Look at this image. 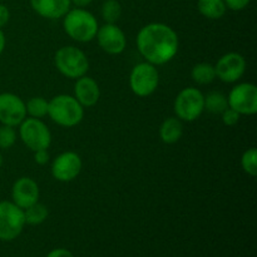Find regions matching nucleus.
I'll return each instance as SVG.
<instances>
[{"label": "nucleus", "instance_id": "f257e3e1", "mask_svg": "<svg viewBox=\"0 0 257 257\" xmlns=\"http://www.w3.org/2000/svg\"><path fill=\"white\" fill-rule=\"evenodd\" d=\"M138 52L148 63L162 65L175 58L178 52V35L163 23H151L138 32Z\"/></svg>", "mask_w": 257, "mask_h": 257}, {"label": "nucleus", "instance_id": "f03ea898", "mask_svg": "<svg viewBox=\"0 0 257 257\" xmlns=\"http://www.w3.org/2000/svg\"><path fill=\"white\" fill-rule=\"evenodd\" d=\"M63 28L69 38L78 43L92 42L98 32L97 18L83 8L70 9L63 17Z\"/></svg>", "mask_w": 257, "mask_h": 257}, {"label": "nucleus", "instance_id": "7ed1b4c3", "mask_svg": "<svg viewBox=\"0 0 257 257\" xmlns=\"http://www.w3.org/2000/svg\"><path fill=\"white\" fill-rule=\"evenodd\" d=\"M48 115L58 125L72 128L83 120L84 108L73 95L59 94L49 100Z\"/></svg>", "mask_w": 257, "mask_h": 257}, {"label": "nucleus", "instance_id": "20e7f679", "mask_svg": "<svg viewBox=\"0 0 257 257\" xmlns=\"http://www.w3.org/2000/svg\"><path fill=\"white\" fill-rule=\"evenodd\" d=\"M57 69L69 79H78L87 74L89 60L82 49L73 45L62 47L57 50L54 57Z\"/></svg>", "mask_w": 257, "mask_h": 257}, {"label": "nucleus", "instance_id": "39448f33", "mask_svg": "<svg viewBox=\"0 0 257 257\" xmlns=\"http://www.w3.org/2000/svg\"><path fill=\"white\" fill-rule=\"evenodd\" d=\"M173 108L178 119L193 122L205 110V95L197 88H185L176 97Z\"/></svg>", "mask_w": 257, "mask_h": 257}, {"label": "nucleus", "instance_id": "423d86ee", "mask_svg": "<svg viewBox=\"0 0 257 257\" xmlns=\"http://www.w3.org/2000/svg\"><path fill=\"white\" fill-rule=\"evenodd\" d=\"M19 136L23 143L33 152L48 150L52 143V133L49 128L38 118H25L19 124Z\"/></svg>", "mask_w": 257, "mask_h": 257}, {"label": "nucleus", "instance_id": "0eeeda50", "mask_svg": "<svg viewBox=\"0 0 257 257\" xmlns=\"http://www.w3.org/2000/svg\"><path fill=\"white\" fill-rule=\"evenodd\" d=\"M25 226L24 210L13 201L0 202V240L13 241L22 233Z\"/></svg>", "mask_w": 257, "mask_h": 257}, {"label": "nucleus", "instance_id": "6e6552de", "mask_svg": "<svg viewBox=\"0 0 257 257\" xmlns=\"http://www.w3.org/2000/svg\"><path fill=\"white\" fill-rule=\"evenodd\" d=\"M158 84H160V73L156 65L145 62L133 67L130 75V85L136 95L148 97L156 92Z\"/></svg>", "mask_w": 257, "mask_h": 257}, {"label": "nucleus", "instance_id": "1a4fd4ad", "mask_svg": "<svg viewBox=\"0 0 257 257\" xmlns=\"http://www.w3.org/2000/svg\"><path fill=\"white\" fill-rule=\"evenodd\" d=\"M228 107L238 114L252 115L257 112V88L252 83H240L231 89Z\"/></svg>", "mask_w": 257, "mask_h": 257}, {"label": "nucleus", "instance_id": "9d476101", "mask_svg": "<svg viewBox=\"0 0 257 257\" xmlns=\"http://www.w3.org/2000/svg\"><path fill=\"white\" fill-rule=\"evenodd\" d=\"M216 78L223 83H235L246 72V60L240 53L231 52L223 54L215 65Z\"/></svg>", "mask_w": 257, "mask_h": 257}, {"label": "nucleus", "instance_id": "9b49d317", "mask_svg": "<svg viewBox=\"0 0 257 257\" xmlns=\"http://www.w3.org/2000/svg\"><path fill=\"white\" fill-rule=\"evenodd\" d=\"M82 158L72 151L60 153L52 163V176L59 182L75 180L82 171Z\"/></svg>", "mask_w": 257, "mask_h": 257}, {"label": "nucleus", "instance_id": "f8f14e48", "mask_svg": "<svg viewBox=\"0 0 257 257\" xmlns=\"http://www.w3.org/2000/svg\"><path fill=\"white\" fill-rule=\"evenodd\" d=\"M27 117V108L19 95L14 93L0 94V123L17 127Z\"/></svg>", "mask_w": 257, "mask_h": 257}, {"label": "nucleus", "instance_id": "ddd939ff", "mask_svg": "<svg viewBox=\"0 0 257 257\" xmlns=\"http://www.w3.org/2000/svg\"><path fill=\"white\" fill-rule=\"evenodd\" d=\"M95 38H97L99 47L108 54H120L124 52L125 47H127V38H125L124 33L115 24L105 23L103 27L98 28Z\"/></svg>", "mask_w": 257, "mask_h": 257}, {"label": "nucleus", "instance_id": "4468645a", "mask_svg": "<svg viewBox=\"0 0 257 257\" xmlns=\"http://www.w3.org/2000/svg\"><path fill=\"white\" fill-rule=\"evenodd\" d=\"M39 186L30 177L18 178L13 185L12 200L22 210L37 203L39 201Z\"/></svg>", "mask_w": 257, "mask_h": 257}, {"label": "nucleus", "instance_id": "2eb2a0df", "mask_svg": "<svg viewBox=\"0 0 257 257\" xmlns=\"http://www.w3.org/2000/svg\"><path fill=\"white\" fill-rule=\"evenodd\" d=\"M99 85L93 78L87 77V75L78 78L74 85V98L82 104L83 108L95 105L99 100Z\"/></svg>", "mask_w": 257, "mask_h": 257}, {"label": "nucleus", "instance_id": "dca6fc26", "mask_svg": "<svg viewBox=\"0 0 257 257\" xmlns=\"http://www.w3.org/2000/svg\"><path fill=\"white\" fill-rule=\"evenodd\" d=\"M33 10L45 19H59L70 10V0H30Z\"/></svg>", "mask_w": 257, "mask_h": 257}, {"label": "nucleus", "instance_id": "f3484780", "mask_svg": "<svg viewBox=\"0 0 257 257\" xmlns=\"http://www.w3.org/2000/svg\"><path fill=\"white\" fill-rule=\"evenodd\" d=\"M183 135V125L177 117H170L162 122L160 127V137L166 145H173L181 140Z\"/></svg>", "mask_w": 257, "mask_h": 257}, {"label": "nucleus", "instance_id": "a211bd4d", "mask_svg": "<svg viewBox=\"0 0 257 257\" xmlns=\"http://www.w3.org/2000/svg\"><path fill=\"white\" fill-rule=\"evenodd\" d=\"M197 9L201 15L211 20L221 19L227 12L223 0H198Z\"/></svg>", "mask_w": 257, "mask_h": 257}, {"label": "nucleus", "instance_id": "6ab92c4d", "mask_svg": "<svg viewBox=\"0 0 257 257\" xmlns=\"http://www.w3.org/2000/svg\"><path fill=\"white\" fill-rule=\"evenodd\" d=\"M191 77H192L193 82H196L197 84H210L216 79L215 65L210 64V63H198L191 70Z\"/></svg>", "mask_w": 257, "mask_h": 257}, {"label": "nucleus", "instance_id": "aec40b11", "mask_svg": "<svg viewBox=\"0 0 257 257\" xmlns=\"http://www.w3.org/2000/svg\"><path fill=\"white\" fill-rule=\"evenodd\" d=\"M228 108L227 97L223 93L213 90L205 95V109L212 114H221Z\"/></svg>", "mask_w": 257, "mask_h": 257}, {"label": "nucleus", "instance_id": "412c9836", "mask_svg": "<svg viewBox=\"0 0 257 257\" xmlns=\"http://www.w3.org/2000/svg\"><path fill=\"white\" fill-rule=\"evenodd\" d=\"M48 215H49V211H48L47 206L37 202L24 210L25 223L32 226L40 225V223H43L47 220Z\"/></svg>", "mask_w": 257, "mask_h": 257}, {"label": "nucleus", "instance_id": "4be33fe9", "mask_svg": "<svg viewBox=\"0 0 257 257\" xmlns=\"http://www.w3.org/2000/svg\"><path fill=\"white\" fill-rule=\"evenodd\" d=\"M48 105L49 100H47L43 97H33L25 104L27 108V114H29L32 118H40L45 117L48 114Z\"/></svg>", "mask_w": 257, "mask_h": 257}, {"label": "nucleus", "instance_id": "5701e85b", "mask_svg": "<svg viewBox=\"0 0 257 257\" xmlns=\"http://www.w3.org/2000/svg\"><path fill=\"white\" fill-rule=\"evenodd\" d=\"M102 18L108 24H115L122 15V7L118 0H104L102 4Z\"/></svg>", "mask_w": 257, "mask_h": 257}, {"label": "nucleus", "instance_id": "b1692460", "mask_svg": "<svg viewBox=\"0 0 257 257\" xmlns=\"http://www.w3.org/2000/svg\"><path fill=\"white\" fill-rule=\"evenodd\" d=\"M241 166L242 170L245 171L247 175L255 177L257 175V151L256 148H248L245 151L241 157Z\"/></svg>", "mask_w": 257, "mask_h": 257}, {"label": "nucleus", "instance_id": "393cba45", "mask_svg": "<svg viewBox=\"0 0 257 257\" xmlns=\"http://www.w3.org/2000/svg\"><path fill=\"white\" fill-rule=\"evenodd\" d=\"M17 142V132L14 127L0 125V150H9Z\"/></svg>", "mask_w": 257, "mask_h": 257}, {"label": "nucleus", "instance_id": "a878e982", "mask_svg": "<svg viewBox=\"0 0 257 257\" xmlns=\"http://www.w3.org/2000/svg\"><path fill=\"white\" fill-rule=\"evenodd\" d=\"M221 114H222L223 124L227 125V127H232V125L237 124L238 120H240V115H241V114H238L236 110H233L232 108H230V107H228L227 109L223 110Z\"/></svg>", "mask_w": 257, "mask_h": 257}, {"label": "nucleus", "instance_id": "bb28decb", "mask_svg": "<svg viewBox=\"0 0 257 257\" xmlns=\"http://www.w3.org/2000/svg\"><path fill=\"white\" fill-rule=\"evenodd\" d=\"M223 2H225L227 9L233 10V12H240V10H243L245 8H247L251 0H223Z\"/></svg>", "mask_w": 257, "mask_h": 257}, {"label": "nucleus", "instance_id": "cd10ccee", "mask_svg": "<svg viewBox=\"0 0 257 257\" xmlns=\"http://www.w3.org/2000/svg\"><path fill=\"white\" fill-rule=\"evenodd\" d=\"M34 161L35 163L40 166H44L49 162V153L48 150H39L34 152Z\"/></svg>", "mask_w": 257, "mask_h": 257}, {"label": "nucleus", "instance_id": "c85d7f7f", "mask_svg": "<svg viewBox=\"0 0 257 257\" xmlns=\"http://www.w3.org/2000/svg\"><path fill=\"white\" fill-rule=\"evenodd\" d=\"M10 19V12L8 9L7 5L0 4V28L5 27L9 23Z\"/></svg>", "mask_w": 257, "mask_h": 257}, {"label": "nucleus", "instance_id": "c756f323", "mask_svg": "<svg viewBox=\"0 0 257 257\" xmlns=\"http://www.w3.org/2000/svg\"><path fill=\"white\" fill-rule=\"evenodd\" d=\"M47 257H74V255L67 248H54L48 253Z\"/></svg>", "mask_w": 257, "mask_h": 257}, {"label": "nucleus", "instance_id": "7c9ffc66", "mask_svg": "<svg viewBox=\"0 0 257 257\" xmlns=\"http://www.w3.org/2000/svg\"><path fill=\"white\" fill-rule=\"evenodd\" d=\"M72 4H74L77 8H84L87 5H89L93 0H70Z\"/></svg>", "mask_w": 257, "mask_h": 257}, {"label": "nucleus", "instance_id": "2f4dec72", "mask_svg": "<svg viewBox=\"0 0 257 257\" xmlns=\"http://www.w3.org/2000/svg\"><path fill=\"white\" fill-rule=\"evenodd\" d=\"M5 44H7V38H5L4 32H3L2 28H0V54H2V53L4 52Z\"/></svg>", "mask_w": 257, "mask_h": 257}, {"label": "nucleus", "instance_id": "473e14b6", "mask_svg": "<svg viewBox=\"0 0 257 257\" xmlns=\"http://www.w3.org/2000/svg\"><path fill=\"white\" fill-rule=\"evenodd\" d=\"M3 163H4V158H3V155H2V153H0V168H2Z\"/></svg>", "mask_w": 257, "mask_h": 257}]
</instances>
